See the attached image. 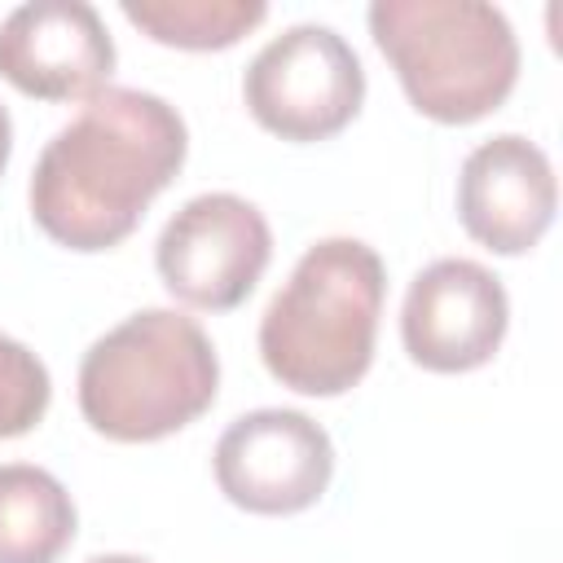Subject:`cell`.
Returning a JSON list of instances; mask_svg holds the SVG:
<instances>
[{
    "mask_svg": "<svg viewBox=\"0 0 563 563\" xmlns=\"http://www.w3.org/2000/svg\"><path fill=\"white\" fill-rule=\"evenodd\" d=\"M383 295L387 268L374 246L356 238L308 246L260 317L264 369L299 396L352 391L374 361Z\"/></svg>",
    "mask_w": 563,
    "mask_h": 563,
    "instance_id": "obj_2",
    "label": "cell"
},
{
    "mask_svg": "<svg viewBox=\"0 0 563 563\" xmlns=\"http://www.w3.org/2000/svg\"><path fill=\"white\" fill-rule=\"evenodd\" d=\"M216 387L220 361L202 325L176 308H145L84 352L79 413L106 440L150 444L202 418Z\"/></svg>",
    "mask_w": 563,
    "mask_h": 563,
    "instance_id": "obj_3",
    "label": "cell"
},
{
    "mask_svg": "<svg viewBox=\"0 0 563 563\" xmlns=\"http://www.w3.org/2000/svg\"><path fill=\"white\" fill-rule=\"evenodd\" d=\"M273 255L268 220L238 194L189 198L158 233L154 264L163 286L202 312L238 308L264 277Z\"/></svg>",
    "mask_w": 563,
    "mask_h": 563,
    "instance_id": "obj_6",
    "label": "cell"
},
{
    "mask_svg": "<svg viewBox=\"0 0 563 563\" xmlns=\"http://www.w3.org/2000/svg\"><path fill=\"white\" fill-rule=\"evenodd\" d=\"M242 97L264 132L308 145L356 119L365 101V70L334 26L299 22L251 57Z\"/></svg>",
    "mask_w": 563,
    "mask_h": 563,
    "instance_id": "obj_5",
    "label": "cell"
},
{
    "mask_svg": "<svg viewBox=\"0 0 563 563\" xmlns=\"http://www.w3.org/2000/svg\"><path fill=\"white\" fill-rule=\"evenodd\" d=\"M48 400H53V378L44 361L26 343L0 334V440L26 435L48 413Z\"/></svg>",
    "mask_w": 563,
    "mask_h": 563,
    "instance_id": "obj_13",
    "label": "cell"
},
{
    "mask_svg": "<svg viewBox=\"0 0 563 563\" xmlns=\"http://www.w3.org/2000/svg\"><path fill=\"white\" fill-rule=\"evenodd\" d=\"M216 484L251 515H299L330 488L334 444L299 409H255L216 440Z\"/></svg>",
    "mask_w": 563,
    "mask_h": 563,
    "instance_id": "obj_7",
    "label": "cell"
},
{
    "mask_svg": "<svg viewBox=\"0 0 563 563\" xmlns=\"http://www.w3.org/2000/svg\"><path fill=\"white\" fill-rule=\"evenodd\" d=\"M88 563H150V559H136V554H97Z\"/></svg>",
    "mask_w": 563,
    "mask_h": 563,
    "instance_id": "obj_15",
    "label": "cell"
},
{
    "mask_svg": "<svg viewBox=\"0 0 563 563\" xmlns=\"http://www.w3.org/2000/svg\"><path fill=\"white\" fill-rule=\"evenodd\" d=\"M369 35L409 106L435 123L493 114L519 79V40L501 9L479 0H378Z\"/></svg>",
    "mask_w": 563,
    "mask_h": 563,
    "instance_id": "obj_4",
    "label": "cell"
},
{
    "mask_svg": "<svg viewBox=\"0 0 563 563\" xmlns=\"http://www.w3.org/2000/svg\"><path fill=\"white\" fill-rule=\"evenodd\" d=\"M510 325L506 286L475 260L427 264L405 295L400 339L413 365L431 374H466L497 356Z\"/></svg>",
    "mask_w": 563,
    "mask_h": 563,
    "instance_id": "obj_8",
    "label": "cell"
},
{
    "mask_svg": "<svg viewBox=\"0 0 563 563\" xmlns=\"http://www.w3.org/2000/svg\"><path fill=\"white\" fill-rule=\"evenodd\" d=\"M554 167L528 136L501 132L466 154L457 176V216L479 246L497 255L532 251L554 224Z\"/></svg>",
    "mask_w": 563,
    "mask_h": 563,
    "instance_id": "obj_10",
    "label": "cell"
},
{
    "mask_svg": "<svg viewBox=\"0 0 563 563\" xmlns=\"http://www.w3.org/2000/svg\"><path fill=\"white\" fill-rule=\"evenodd\" d=\"M114 70V40L84 0H31L0 22V79L35 101H88Z\"/></svg>",
    "mask_w": 563,
    "mask_h": 563,
    "instance_id": "obj_9",
    "label": "cell"
},
{
    "mask_svg": "<svg viewBox=\"0 0 563 563\" xmlns=\"http://www.w3.org/2000/svg\"><path fill=\"white\" fill-rule=\"evenodd\" d=\"M123 18L167 48L211 53L238 44L268 18L260 0H123Z\"/></svg>",
    "mask_w": 563,
    "mask_h": 563,
    "instance_id": "obj_12",
    "label": "cell"
},
{
    "mask_svg": "<svg viewBox=\"0 0 563 563\" xmlns=\"http://www.w3.org/2000/svg\"><path fill=\"white\" fill-rule=\"evenodd\" d=\"M189 132L176 106L141 88H101L44 145L31 172V216L66 251H110L176 180Z\"/></svg>",
    "mask_w": 563,
    "mask_h": 563,
    "instance_id": "obj_1",
    "label": "cell"
},
{
    "mask_svg": "<svg viewBox=\"0 0 563 563\" xmlns=\"http://www.w3.org/2000/svg\"><path fill=\"white\" fill-rule=\"evenodd\" d=\"M9 154H13V123H9V110L0 106V176L9 167Z\"/></svg>",
    "mask_w": 563,
    "mask_h": 563,
    "instance_id": "obj_14",
    "label": "cell"
},
{
    "mask_svg": "<svg viewBox=\"0 0 563 563\" xmlns=\"http://www.w3.org/2000/svg\"><path fill=\"white\" fill-rule=\"evenodd\" d=\"M75 541V501L31 462L0 466V563H57Z\"/></svg>",
    "mask_w": 563,
    "mask_h": 563,
    "instance_id": "obj_11",
    "label": "cell"
}]
</instances>
